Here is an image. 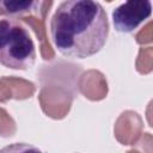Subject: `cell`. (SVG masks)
<instances>
[{
	"instance_id": "1",
	"label": "cell",
	"mask_w": 153,
	"mask_h": 153,
	"mask_svg": "<svg viewBox=\"0 0 153 153\" xmlns=\"http://www.w3.org/2000/svg\"><path fill=\"white\" fill-rule=\"evenodd\" d=\"M109 29L104 7L93 0L63 1L50 19L51 41L67 57L85 59L100 51Z\"/></svg>"
},
{
	"instance_id": "2",
	"label": "cell",
	"mask_w": 153,
	"mask_h": 153,
	"mask_svg": "<svg viewBox=\"0 0 153 153\" xmlns=\"http://www.w3.org/2000/svg\"><path fill=\"white\" fill-rule=\"evenodd\" d=\"M35 60L36 48L27 27L16 18L0 19V65L25 71Z\"/></svg>"
},
{
	"instance_id": "3",
	"label": "cell",
	"mask_w": 153,
	"mask_h": 153,
	"mask_svg": "<svg viewBox=\"0 0 153 153\" xmlns=\"http://www.w3.org/2000/svg\"><path fill=\"white\" fill-rule=\"evenodd\" d=\"M152 14V2L148 0H130L112 11L115 30L122 33L133 32Z\"/></svg>"
},
{
	"instance_id": "4",
	"label": "cell",
	"mask_w": 153,
	"mask_h": 153,
	"mask_svg": "<svg viewBox=\"0 0 153 153\" xmlns=\"http://www.w3.org/2000/svg\"><path fill=\"white\" fill-rule=\"evenodd\" d=\"M41 2L38 1H0V14H7L10 18L36 10Z\"/></svg>"
},
{
	"instance_id": "5",
	"label": "cell",
	"mask_w": 153,
	"mask_h": 153,
	"mask_svg": "<svg viewBox=\"0 0 153 153\" xmlns=\"http://www.w3.org/2000/svg\"><path fill=\"white\" fill-rule=\"evenodd\" d=\"M0 153H43L38 147L26 142H14L0 149Z\"/></svg>"
}]
</instances>
